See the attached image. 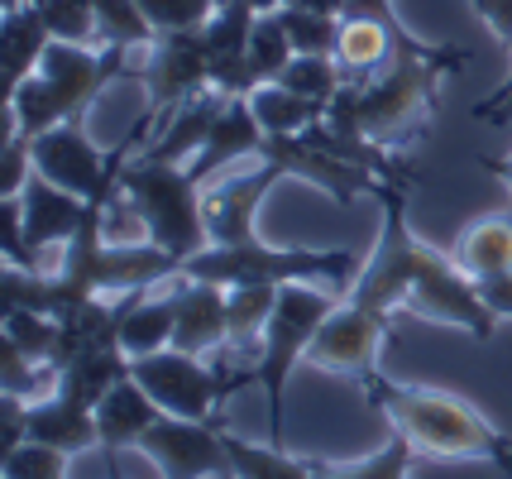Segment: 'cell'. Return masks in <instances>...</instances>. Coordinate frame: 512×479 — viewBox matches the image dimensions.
<instances>
[{
    "label": "cell",
    "mask_w": 512,
    "mask_h": 479,
    "mask_svg": "<svg viewBox=\"0 0 512 479\" xmlns=\"http://www.w3.org/2000/svg\"><path fill=\"white\" fill-rule=\"evenodd\" d=\"M374 197L383 206V230L374 240V254L364 259L359 278L350 283V302L379 312V317H393L398 307H407V312L460 326L474 341H493L498 317L479 297V283L407 226V187L379 183Z\"/></svg>",
    "instance_id": "6da1fadb"
},
{
    "label": "cell",
    "mask_w": 512,
    "mask_h": 479,
    "mask_svg": "<svg viewBox=\"0 0 512 479\" xmlns=\"http://www.w3.org/2000/svg\"><path fill=\"white\" fill-rule=\"evenodd\" d=\"M364 384V398L393 422V432H402L417 456L436 460H493V465H512V436L489 427L474 403L455 398L446 388H422V384H398L383 379L379 369Z\"/></svg>",
    "instance_id": "7a4b0ae2"
},
{
    "label": "cell",
    "mask_w": 512,
    "mask_h": 479,
    "mask_svg": "<svg viewBox=\"0 0 512 479\" xmlns=\"http://www.w3.org/2000/svg\"><path fill=\"white\" fill-rule=\"evenodd\" d=\"M469 63L465 48H412L402 53L388 72H379L364 87H340L335 101L326 106V120L345 135H364L374 144L417 130L426 115L436 111V82L446 72H460Z\"/></svg>",
    "instance_id": "3957f363"
},
{
    "label": "cell",
    "mask_w": 512,
    "mask_h": 479,
    "mask_svg": "<svg viewBox=\"0 0 512 479\" xmlns=\"http://www.w3.org/2000/svg\"><path fill=\"white\" fill-rule=\"evenodd\" d=\"M125 58H130V48H120V44H106L101 53H91L82 44L53 39L39 72L5 96V111L15 115L20 135H29V139L44 135V130L63 125V120H77L111 82L134 77V68Z\"/></svg>",
    "instance_id": "277c9868"
},
{
    "label": "cell",
    "mask_w": 512,
    "mask_h": 479,
    "mask_svg": "<svg viewBox=\"0 0 512 479\" xmlns=\"http://www.w3.org/2000/svg\"><path fill=\"white\" fill-rule=\"evenodd\" d=\"M120 187L139 211V226L144 235L163 245L178 259H192L211 245V230H206V211H201V192L206 187L192 178L187 163H163V159H125L120 168Z\"/></svg>",
    "instance_id": "5b68a950"
},
{
    "label": "cell",
    "mask_w": 512,
    "mask_h": 479,
    "mask_svg": "<svg viewBox=\"0 0 512 479\" xmlns=\"http://www.w3.org/2000/svg\"><path fill=\"white\" fill-rule=\"evenodd\" d=\"M359 269L350 250H278L264 245L259 235L240 240V245H206L201 254L182 259V278H206L221 288H245V283H355Z\"/></svg>",
    "instance_id": "8992f818"
},
{
    "label": "cell",
    "mask_w": 512,
    "mask_h": 479,
    "mask_svg": "<svg viewBox=\"0 0 512 479\" xmlns=\"http://www.w3.org/2000/svg\"><path fill=\"white\" fill-rule=\"evenodd\" d=\"M335 307H340V302L326 293H316L312 283H283V288H278V307H273L264 345H259V355H254L259 388L268 393V441H273V446H283V398H288L292 369L307 360L321 321L331 317Z\"/></svg>",
    "instance_id": "52a82bcc"
},
{
    "label": "cell",
    "mask_w": 512,
    "mask_h": 479,
    "mask_svg": "<svg viewBox=\"0 0 512 479\" xmlns=\"http://www.w3.org/2000/svg\"><path fill=\"white\" fill-rule=\"evenodd\" d=\"M130 374L149 388L163 412L173 417H192V422H216V408L225 398H235L240 388L259 384L254 365L249 369H211L201 365V355H187V350H158V355H139L130 360Z\"/></svg>",
    "instance_id": "ba28073f"
},
{
    "label": "cell",
    "mask_w": 512,
    "mask_h": 479,
    "mask_svg": "<svg viewBox=\"0 0 512 479\" xmlns=\"http://www.w3.org/2000/svg\"><path fill=\"white\" fill-rule=\"evenodd\" d=\"M134 82L144 87L149 106L139 115V125H163L173 115L211 87V63H206V39L201 29H168L149 44L144 68H134Z\"/></svg>",
    "instance_id": "9c48e42d"
},
{
    "label": "cell",
    "mask_w": 512,
    "mask_h": 479,
    "mask_svg": "<svg viewBox=\"0 0 512 479\" xmlns=\"http://www.w3.org/2000/svg\"><path fill=\"white\" fill-rule=\"evenodd\" d=\"M144 456L154 460L163 479H235L230 470V456H225V441H221V417L216 422H192V417H173L163 412L149 432L139 436Z\"/></svg>",
    "instance_id": "30bf717a"
},
{
    "label": "cell",
    "mask_w": 512,
    "mask_h": 479,
    "mask_svg": "<svg viewBox=\"0 0 512 479\" xmlns=\"http://www.w3.org/2000/svg\"><path fill=\"white\" fill-rule=\"evenodd\" d=\"M259 159L278 163L288 178H302V183L321 187V192L340 206H350L355 197H364V192L374 197L383 183V178H374L369 168H359V163L340 159L335 149H326L312 130H302V135H268L264 149H259Z\"/></svg>",
    "instance_id": "8fae6325"
},
{
    "label": "cell",
    "mask_w": 512,
    "mask_h": 479,
    "mask_svg": "<svg viewBox=\"0 0 512 479\" xmlns=\"http://www.w3.org/2000/svg\"><path fill=\"white\" fill-rule=\"evenodd\" d=\"M388 331V317L359 307V302H340L331 317L321 321L307 360L321 369H335V374H350V379H369L374 374V360H379V341Z\"/></svg>",
    "instance_id": "7c38bea8"
},
{
    "label": "cell",
    "mask_w": 512,
    "mask_h": 479,
    "mask_svg": "<svg viewBox=\"0 0 512 479\" xmlns=\"http://www.w3.org/2000/svg\"><path fill=\"white\" fill-rule=\"evenodd\" d=\"M288 173L278 163H259L245 178H230V183H206L201 192V211H206V230H211V245H240L254 240V216L264 197L273 192V183H283Z\"/></svg>",
    "instance_id": "4fadbf2b"
},
{
    "label": "cell",
    "mask_w": 512,
    "mask_h": 479,
    "mask_svg": "<svg viewBox=\"0 0 512 479\" xmlns=\"http://www.w3.org/2000/svg\"><path fill=\"white\" fill-rule=\"evenodd\" d=\"M254 24L259 10L249 0H225L216 5V15L201 24V39H206V63H211V87L225 96H249V39H254Z\"/></svg>",
    "instance_id": "5bb4252c"
},
{
    "label": "cell",
    "mask_w": 512,
    "mask_h": 479,
    "mask_svg": "<svg viewBox=\"0 0 512 479\" xmlns=\"http://www.w3.org/2000/svg\"><path fill=\"white\" fill-rule=\"evenodd\" d=\"M20 206H24V245H29L34 259H44L48 245H67V240L82 230V221H87V211H91L87 197L48 183L44 173H34V178L24 183Z\"/></svg>",
    "instance_id": "9a60e30c"
},
{
    "label": "cell",
    "mask_w": 512,
    "mask_h": 479,
    "mask_svg": "<svg viewBox=\"0 0 512 479\" xmlns=\"http://www.w3.org/2000/svg\"><path fill=\"white\" fill-rule=\"evenodd\" d=\"M230 336V288L206 283V278H187L178 288V331H173V350L187 355H211L221 350Z\"/></svg>",
    "instance_id": "2e32d148"
},
{
    "label": "cell",
    "mask_w": 512,
    "mask_h": 479,
    "mask_svg": "<svg viewBox=\"0 0 512 479\" xmlns=\"http://www.w3.org/2000/svg\"><path fill=\"white\" fill-rule=\"evenodd\" d=\"M163 408H158L154 398H149V388L139 384L134 374H125L120 384L96 403V427H101V456L111 470H120V451H130L139 446V436L154 427Z\"/></svg>",
    "instance_id": "e0dca14e"
},
{
    "label": "cell",
    "mask_w": 512,
    "mask_h": 479,
    "mask_svg": "<svg viewBox=\"0 0 512 479\" xmlns=\"http://www.w3.org/2000/svg\"><path fill=\"white\" fill-rule=\"evenodd\" d=\"M264 139H268V130L259 125V115H254V106H249V96H230L221 120H216V130H211V139L201 144V154L187 163V168H192V178L206 187L211 178H221L230 163L259 154Z\"/></svg>",
    "instance_id": "ac0fdd59"
},
{
    "label": "cell",
    "mask_w": 512,
    "mask_h": 479,
    "mask_svg": "<svg viewBox=\"0 0 512 479\" xmlns=\"http://www.w3.org/2000/svg\"><path fill=\"white\" fill-rule=\"evenodd\" d=\"M29 441L39 446H53L63 456H77V451H96L101 446V427H96V408L77 403L53 388V398H39L29 403Z\"/></svg>",
    "instance_id": "d6986e66"
},
{
    "label": "cell",
    "mask_w": 512,
    "mask_h": 479,
    "mask_svg": "<svg viewBox=\"0 0 512 479\" xmlns=\"http://www.w3.org/2000/svg\"><path fill=\"white\" fill-rule=\"evenodd\" d=\"M225 101H230V96L216 92V87H211V92H201V96H192V101H187V106H182V111L163 125V135H158V144L149 149V159L192 163L201 154V144L211 139V130H216Z\"/></svg>",
    "instance_id": "ffe728a7"
},
{
    "label": "cell",
    "mask_w": 512,
    "mask_h": 479,
    "mask_svg": "<svg viewBox=\"0 0 512 479\" xmlns=\"http://www.w3.org/2000/svg\"><path fill=\"white\" fill-rule=\"evenodd\" d=\"M48 44H53V34H48L44 15H39L34 5L5 10V29H0V48H5V96L39 72Z\"/></svg>",
    "instance_id": "44dd1931"
},
{
    "label": "cell",
    "mask_w": 512,
    "mask_h": 479,
    "mask_svg": "<svg viewBox=\"0 0 512 479\" xmlns=\"http://www.w3.org/2000/svg\"><path fill=\"white\" fill-rule=\"evenodd\" d=\"M173 331H178V293L168 297H144L134 293L130 312L120 321V345L125 355L139 360V355H158L173 345Z\"/></svg>",
    "instance_id": "7402d4cb"
},
{
    "label": "cell",
    "mask_w": 512,
    "mask_h": 479,
    "mask_svg": "<svg viewBox=\"0 0 512 479\" xmlns=\"http://www.w3.org/2000/svg\"><path fill=\"white\" fill-rule=\"evenodd\" d=\"M455 264L469 278H498L512 274V216H484L460 235Z\"/></svg>",
    "instance_id": "603a6c76"
},
{
    "label": "cell",
    "mask_w": 512,
    "mask_h": 479,
    "mask_svg": "<svg viewBox=\"0 0 512 479\" xmlns=\"http://www.w3.org/2000/svg\"><path fill=\"white\" fill-rule=\"evenodd\" d=\"M221 441L235 479H316V470H321V460H297L283 446H273V441L254 446L245 436H235L230 427H221Z\"/></svg>",
    "instance_id": "cb8c5ba5"
},
{
    "label": "cell",
    "mask_w": 512,
    "mask_h": 479,
    "mask_svg": "<svg viewBox=\"0 0 512 479\" xmlns=\"http://www.w3.org/2000/svg\"><path fill=\"white\" fill-rule=\"evenodd\" d=\"M273 307H278V283L230 288V336H225V345H230L235 355H259Z\"/></svg>",
    "instance_id": "d4e9b609"
},
{
    "label": "cell",
    "mask_w": 512,
    "mask_h": 479,
    "mask_svg": "<svg viewBox=\"0 0 512 479\" xmlns=\"http://www.w3.org/2000/svg\"><path fill=\"white\" fill-rule=\"evenodd\" d=\"M125 374H130V355H125V350L82 355V360H72V365L58 369V393H67V398H77V403L96 408Z\"/></svg>",
    "instance_id": "484cf974"
},
{
    "label": "cell",
    "mask_w": 512,
    "mask_h": 479,
    "mask_svg": "<svg viewBox=\"0 0 512 479\" xmlns=\"http://www.w3.org/2000/svg\"><path fill=\"white\" fill-rule=\"evenodd\" d=\"M249 106H254V115H259V125H264L268 135H302L307 125H316V120L326 115V106L307 101L302 92H292L283 82L254 87V92H249Z\"/></svg>",
    "instance_id": "4316f807"
},
{
    "label": "cell",
    "mask_w": 512,
    "mask_h": 479,
    "mask_svg": "<svg viewBox=\"0 0 512 479\" xmlns=\"http://www.w3.org/2000/svg\"><path fill=\"white\" fill-rule=\"evenodd\" d=\"M292 58H297V48H292L283 20H278L273 10H268V15H259V24H254V39H249V58H245L249 92H254V87H264V82H278V77L288 72Z\"/></svg>",
    "instance_id": "83f0119b"
},
{
    "label": "cell",
    "mask_w": 512,
    "mask_h": 479,
    "mask_svg": "<svg viewBox=\"0 0 512 479\" xmlns=\"http://www.w3.org/2000/svg\"><path fill=\"white\" fill-rule=\"evenodd\" d=\"M96 24H101V44L149 48L158 39V29L139 10V0H96Z\"/></svg>",
    "instance_id": "f1b7e54d"
},
{
    "label": "cell",
    "mask_w": 512,
    "mask_h": 479,
    "mask_svg": "<svg viewBox=\"0 0 512 479\" xmlns=\"http://www.w3.org/2000/svg\"><path fill=\"white\" fill-rule=\"evenodd\" d=\"M278 82H283V87H292V92H302L307 101H316V106H331L335 92L345 87L340 63H335V58H321V53H297Z\"/></svg>",
    "instance_id": "f546056e"
},
{
    "label": "cell",
    "mask_w": 512,
    "mask_h": 479,
    "mask_svg": "<svg viewBox=\"0 0 512 479\" xmlns=\"http://www.w3.org/2000/svg\"><path fill=\"white\" fill-rule=\"evenodd\" d=\"M34 10L44 15L48 34H53V39H63V44L91 48V39H101L96 0H34Z\"/></svg>",
    "instance_id": "4dcf8cb0"
},
{
    "label": "cell",
    "mask_w": 512,
    "mask_h": 479,
    "mask_svg": "<svg viewBox=\"0 0 512 479\" xmlns=\"http://www.w3.org/2000/svg\"><path fill=\"white\" fill-rule=\"evenodd\" d=\"M297 53H321V58H335V44H340V20L335 15H316V10H297V5H278L273 10Z\"/></svg>",
    "instance_id": "1f68e13d"
},
{
    "label": "cell",
    "mask_w": 512,
    "mask_h": 479,
    "mask_svg": "<svg viewBox=\"0 0 512 479\" xmlns=\"http://www.w3.org/2000/svg\"><path fill=\"white\" fill-rule=\"evenodd\" d=\"M5 341L20 345L24 355H34L39 365H53V350H58V317L29 312V307H5Z\"/></svg>",
    "instance_id": "d6a6232c"
},
{
    "label": "cell",
    "mask_w": 512,
    "mask_h": 479,
    "mask_svg": "<svg viewBox=\"0 0 512 479\" xmlns=\"http://www.w3.org/2000/svg\"><path fill=\"white\" fill-rule=\"evenodd\" d=\"M412 456H417V446H412L402 432H393V441L383 446L379 456L359 460V465H340V470H335V465H321L316 479H407Z\"/></svg>",
    "instance_id": "836d02e7"
},
{
    "label": "cell",
    "mask_w": 512,
    "mask_h": 479,
    "mask_svg": "<svg viewBox=\"0 0 512 479\" xmlns=\"http://www.w3.org/2000/svg\"><path fill=\"white\" fill-rule=\"evenodd\" d=\"M0 475L5 479H67V456L39 441H24L15 451H5L0 460Z\"/></svg>",
    "instance_id": "e575fe53"
},
{
    "label": "cell",
    "mask_w": 512,
    "mask_h": 479,
    "mask_svg": "<svg viewBox=\"0 0 512 479\" xmlns=\"http://www.w3.org/2000/svg\"><path fill=\"white\" fill-rule=\"evenodd\" d=\"M216 5L221 0H139V10L149 15V24L158 34H168V29H201L216 15Z\"/></svg>",
    "instance_id": "d590c367"
},
{
    "label": "cell",
    "mask_w": 512,
    "mask_h": 479,
    "mask_svg": "<svg viewBox=\"0 0 512 479\" xmlns=\"http://www.w3.org/2000/svg\"><path fill=\"white\" fill-rule=\"evenodd\" d=\"M469 5H474V15L512 48V0H469Z\"/></svg>",
    "instance_id": "8d00e7d4"
},
{
    "label": "cell",
    "mask_w": 512,
    "mask_h": 479,
    "mask_svg": "<svg viewBox=\"0 0 512 479\" xmlns=\"http://www.w3.org/2000/svg\"><path fill=\"white\" fill-rule=\"evenodd\" d=\"M479 283V297L489 302L493 317H512V274H498V278H474Z\"/></svg>",
    "instance_id": "74e56055"
},
{
    "label": "cell",
    "mask_w": 512,
    "mask_h": 479,
    "mask_svg": "<svg viewBox=\"0 0 512 479\" xmlns=\"http://www.w3.org/2000/svg\"><path fill=\"white\" fill-rule=\"evenodd\" d=\"M508 96H512V72H508V77H503V87H498V92H489V96H484V101H479V106H474V120H489V115L498 111V106H503Z\"/></svg>",
    "instance_id": "f35d334b"
},
{
    "label": "cell",
    "mask_w": 512,
    "mask_h": 479,
    "mask_svg": "<svg viewBox=\"0 0 512 479\" xmlns=\"http://www.w3.org/2000/svg\"><path fill=\"white\" fill-rule=\"evenodd\" d=\"M283 5H297V10H316V15H335V20H340L350 0H283Z\"/></svg>",
    "instance_id": "ab89813d"
},
{
    "label": "cell",
    "mask_w": 512,
    "mask_h": 479,
    "mask_svg": "<svg viewBox=\"0 0 512 479\" xmlns=\"http://www.w3.org/2000/svg\"><path fill=\"white\" fill-rule=\"evenodd\" d=\"M479 168H484V173H493V178H503V183H508V192H512V154H508V159H479Z\"/></svg>",
    "instance_id": "60d3db41"
},
{
    "label": "cell",
    "mask_w": 512,
    "mask_h": 479,
    "mask_svg": "<svg viewBox=\"0 0 512 479\" xmlns=\"http://www.w3.org/2000/svg\"><path fill=\"white\" fill-rule=\"evenodd\" d=\"M489 120H493V125H508V120H512V96H508V101H503V106H498V111L489 115Z\"/></svg>",
    "instance_id": "b9f144b4"
},
{
    "label": "cell",
    "mask_w": 512,
    "mask_h": 479,
    "mask_svg": "<svg viewBox=\"0 0 512 479\" xmlns=\"http://www.w3.org/2000/svg\"><path fill=\"white\" fill-rule=\"evenodd\" d=\"M249 5H254V10H259V15H268V10H278V5H283V0H249Z\"/></svg>",
    "instance_id": "7bdbcfd3"
},
{
    "label": "cell",
    "mask_w": 512,
    "mask_h": 479,
    "mask_svg": "<svg viewBox=\"0 0 512 479\" xmlns=\"http://www.w3.org/2000/svg\"><path fill=\"white\" fill-rule=\"evenodd\" d=\"M111 479H125V475H120V470H111Z\"/></svg>",
    "instance_id": "ee69618b"
},
{
    "label": "cell",
    "mask_w": 512,
    "mask_h": 479,
    "mask_svg": "<svg viewBox=\"0 0 512 479\" xmlns=\"http://www.w3.org/2000/svg\"><path fill=\"white\" fill-rule=\"evenodd\" d=\"M508 470H512V465H508Z\"/></svg>",
    "instance_id": "f6af8a7d"
},
{
    "label": "cell",
    "mask_w": 512,
    "mask_h": 479,
    "mask_svg": "<svg viewBox=\"0 0 512 479\" xmlns=\"http://www.w3.org/2000/svg\"><path fill=\"white\" fill-rule=\"evenodd\" d=\"M221 5H225V0H221Z\"/></svg>",
    "instance_id": "bcb514c9"
}]
</instances>
